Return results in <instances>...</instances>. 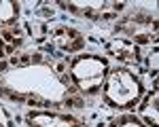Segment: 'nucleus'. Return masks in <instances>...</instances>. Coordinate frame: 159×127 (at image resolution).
<instances>
[{
  "mask_svg": "<svg viewBox=\"0 0 159 127\" xmlns=\"http://www.w3.org/2000/svg\"><path fill=\"white\" fill-rule=\"evenodd\" d=\"M142 98V85L129 70L115 68L104 81V100L112 108H132Z\"/></svg>",
  "mask_w": 159,
  "mask_h": 127,
  "instance_id": "obj_1",
  "label": "nucleus"
},
{
  "mask_svg": "<svg viewBox=\"0 0 159 127\" xmlns=\"http://www.w3.org/2000/svg\"><path fill=\"white\" fill-rule=\"evenodd\" d=\"M108 62L98 55H81L70 64V78L83 95H96L106 81Z\"/></svg>",
  "mask_w": 159,
  "mask_h": 127,
  "instance_id": "obj_2",
  "label": "nucleus"
},
{
  "mask_svg": "<svg viewBox=\"0 0 159 127\" xmlns=\"http://www.w3.org/2000/svg\"><path fill=\"white\" fill-rule=\"evenodd\" d=\"M61 7L70 9L76 15H83L87 19H93V21H100V19H112L115 15H119L123 11V2H61Z\"/></svg>",
  "mask_w": 159,
  "mask_h": 127,
  "instance_id": "obj_3",
  "label": "nucleus"
},
{
  "mask_svg": "<svg viewBox=\"0 0 159 127\" xmlns=\"http://www.w3.org/2000/svg\"><path fill=\"white\" fill-rule=\"evenodd\" d=\"M25 121L30 127H83V123L70 114L43 112V110H30L25 114Z\"/></svg>",
  "mask_w": 159,
  "mask_h": 127,
  "instance_id": "obj_4",
  "label": "nucleus"
},
{
  "mask_svg": "<svg viewBox=\"0 0 159 127\" xmlns=\"http://www.w3.org/2000/svg\"><path fill=\"white\" fill-rule=\"evenodd\" d=\"M51 40H53V45H55L57 49L66 51V53H72V51L83 49V45H85L81 32H76V30L68 28V25L55 28V30L51 32Z\"/></svg>",
  "mask_w": 159,
  "mask_h": 127,
  "instance_id": "obj_5",
  "label": "nucleus"
},
{
  "mask_svg": "<svg viewBox=\"0 0 159 127\" xmlns=\"http://www.w3.org/2000/svg\"><path fill=\"white\" fill-rule=\"evenodd\" d=\"M108 53L112 57H117L119 62L136 64L140 57V51L136 47V42H132L129 38H115L108 42Z\"/></svg>",
  "mask_w": 159,
  "mask_h": 127,
  "instance_id": "obj_6",
  "label": "nucleus"
},
{
  "mask_svg": "<svg viewBox=\"0 0 159 127\" xmlns=\"http://www.w3.org/2000/svg\"><path fill=\"white\" fill-rule=\"evenodd\" d=\"M19 17V4L0 0V25H13Z\"/></svg>",
  "mask_w": 159,
  "mask_h": 127,
  "instance_id": "obj_7",
  "label": "nucleus"
},
{
  "mask_svg": "<svg viewBox=\"0 0 159 127\" xmlns=\"http://www.w3.org/2000/svg\"><path fill=\"white\" fill-rule=\"evenodd\" d=\"M142 114L151 127H157V91H153L142 104Z\"/></svg>",
  "mask_w": 159,
  "mask_h": 127,
  "instance_id": "obj_8",
  "label": "nucleus"
},
{
  "mask_svg": "<svg viewBox=\"0 0 159 127\" xmlns=\"http://www.w3.org/2000/svg\"><path fill=\"white\" fill-rule=\"evenodd\" d=\"M110 127H142V123L138 119H134V116H121V119H117Z\"/></svg>",
  "mask_w": 159,
  "mask_h": 127,
  "instance_id": "obj_9",
  "label": "nucleus"
},
{
  "mask_svg": "<svg viewBox=\"0 0 159 127\" xmlns=\"http://www.w3.org/2000/svg\"><path fill=\"white\" fill-rule=\"evenodd\" d=\"M0 55H2V38H0Z\"/></svg>",
  "mask_w": 159,
  "mask_h": 127,
  "instance_id": "obj_10",
  "label": "nucleus"
}]
</instances>
